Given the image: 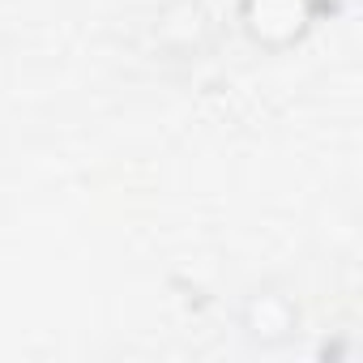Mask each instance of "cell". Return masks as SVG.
<instances>
[{"mask_svg":"<svg viewBox=\"0 0 363 363\" xmlns=\"http://www.w3.org/2000/svg\"><path fill=\"white\" fill-rule=\"evenodd\" d=\"M240 22L261 48H291L316 22L312 0H240Z\"/></svg>","mask_w":363,"mask_h":363,"instance_id":"1","label":"cell"},{"mask_svg":"<svg viewBox=\"0 0 363 363\" xmlns=\"http://www.w3.org/2000/svg\"><path fill=\"white\" fill-rule=\"evenodd\" d=\"M299 325V308L282 291H252L244 303V333L257 346H282Z\"/></svg>","mask_w":363,"mask_h":363,"instance_id":"2","label":"cell"}]
</instances>
